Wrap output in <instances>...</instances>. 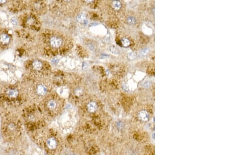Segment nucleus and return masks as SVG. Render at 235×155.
<instances>
[{"instance_id": "9", "label": "nucleus", "mask_w": 235, "mask_h": 155, "mask_svg": "<svg viewBox=\"0 0 235 155\" xmlns=\"http://www.w3.org/2000/svg\"><path fill=\"white\" fill-rule=\"evenodd\" d=\"M43 67V64L42 62L39 60H35L32 63V68L34 70L36 71H39L41 70Z\"/></svg>"}, {"instance_id": "13", "label": "nucleus", "mask_w": 235, "mask_h": 155, "mask_svg": "<svg viewBox=\"0 0 235 155\" xmlns=\"http://www.w3.org/2000/svg\"><path fill=\"white\" fill-rule=\"evenodd\" d=\"M86 20V15L83 13L79 14L78 16L77 17V21L80 22V23H83L85 22V20Z\"/></svg>"}, {"instance_id": "19", "label": "nucleus", "mask_w": 235, "mask_h": 155, "mask_svg": "<svg viewBox=\"0 0 235 155\" xmlns=\"http://www.w3.org/2000/svg\"><path fill=\"white\" fill-rule=\"evenodd\" d=\"M122 88H123V90H125L126 91H129V90H130L129 86L126 83H123V85H122Z\"/></svg>"}, {"instance_id": "5", "label": "nucleus", "mask_w": 235, "mask_h": 155, "mask_svg": "<svg viewBox=\"0 0 235 155\" xmlns=\"http://www.w3.org/2000/svg\"><path fill=\"white\" fill-rule=\"evenodd\" d=\"M43 138H45V148H47L49 150H51V151L56 149L57 146H58V141H57L56 138L52 136H48L47 135H46V136L44 137Z\"/></svg>"}, {"instance_id": "21", "label": "nucleus", "mask_w": 235, "mask_h": 155, "mask_svg": "<svg viewBox=\"0 0 235 155\" xmlns=\"http://www.w3.org/2000/svg\"><path fill=\"white\" fill-rule=\"evenodd\" d=\"M144 86L145 87H148L149 86H150V83L149 82H146L145 83H144Z\"/></svg>"}, {"instance_id": "8", "label": "nucleus", "mask_w": 235, "mask_h": 155, "mask_svg": "<svg viewBox=\"0 0 235 155\" xmlns=\"http://www.w3.org/2000/svg\"><path fill=\"white\" fill-rule=\"evenodd\" d=\"M57 105H58L57 102L55 100L51 99L47 102L46 106H47V108H48V110H49V111H54L56 109Z\"/></svg>"}, {"instance_id": "6", "label": "nucleus", "mask_w": 235, "mask_h": 155, "mask_svg": "<svg viewBox=\"0 0 235 155\" xmlns=\"http://www.w3.org/2000/svg\"><path fill=\"white\" fill-rule=\"evenodd\" d=\"M35 91L38 96L39 97H43L45 96L47 93L48 88L47 87L46 85H45V84H40L37 86L36 88L35 89Z\"/></svg>"}, {"instance_id": "2", "label": "nucleus", "mask_w": 235, "mask_h": 155, "mask_svg": "<svg viewBox=\"0 0 235 155\" xmlns=\"http://www.w3.org/2000/svg\"><path fill=\"white\" fill-rule=\"evenodd\" d=\"M23 96L21 88L13 86L4 88L0 94V106L9 111L20 109L23 103Z\"/></svg>"}, {"instance_id": "10", "label": "nucleus", "mask_w": 235, "mask_h": 155, "mask_svg": "<svg viewBox=\"0 0 235 155\" xmlns=\"http://www.w3.org/2000/svg\"><path fill=\"white\" fill-rule=\"evenodd\" d=\"M139 118L143 121H147L149 118V114L146 111H141L139 114Z\"/></svg>"}, {"instance_id": "4", "label": "nucleus", "mask_w": 235, "mask_h": 155, "mask_svg": "<svg viewBox=\"0 0 235 155\" xmlns=\"http://www.w3.org/2000/svg\"><path fill=\"white\" fill-rule=\"evenodd\" d=\"M11 36L6 31L0 32V48L8 47L11 42Z\"/></svg>"}, {"instance_id": "7", "label": "nucleus", "mask_w": 235, "mask_h": 155, "mask_svg": "<svg viewBox=\"0 0 235 155\" xmlns=\"http://www.w3.org/2000/svg\"><path fill=\"white\" fill-rule=\"evenodd\" d=\"M49 42L51 46L53 48H59L62 45V40L60 38L54 36L51 38Z\"/></svg>"}, {"instance_id": "22", "label": "nucleus", "mask_w": 235, "mask_h": 155, "mask_svg": "<svg viewBox=\"0 0 235 155\" xmlns=\"http://www.w3.org/2000/svg\"><path fill=\"white\" fill-rule=\"evenodd\" d=\"M72 155H74V154H72Z\"/></svg>"}, {"instance_id": "1", "label": "nucleus", "mask_w": 235, "mask_h": 155, "mask_svg": "<svg viewBox=\"0 0 235 155\" xmlns=\"http://www.w3.org/2000/svg\"><path fill=\"white\" fill-rule=\"evenodd\" d=\"M24 125L20 115L14 111H9L1 123L0 133L3 141L9 144L19 141L22 136Z\"/></svg>"}, {"instance_id": "16", "label": "nucleus", "mask_w": 235, "mask_h": 155, "mask_svg": "<svg viewBox=\"0 0 235 155\" xmlns=\"http://www.w3.org/2000/svg\"><path fill=\"white\" fill-rule=\"evenodd\" d=\"M127 22L130 25H134L136 23L137 20H136V19L134 17L130 16V17H129L127 18Z\"/></svg>"}, {"instance_id": "14", "label": "nucleus", "mask_w": 235, "mask_h": 155, "mask_svg": "<svg viewBox=\"0 0 235 155\" xmlns=\"http://www.w3.org/2000/svg\"><path fill=\"white\" fill-rule=\"evenodd\" d=\"M110 51L113 54L115 55H118L120 53V51L117 49V48H115V46H111L109 48Z\"/></svg>"}, {"instance_id": "3", "label": "nucleus", "mask_w": 235, "mask_h": 155, "mask_svg": "<svg viewBox=\"0 0 235 155\" xmlns=\"http://www.w3.org/2000/svg\"><path fill=\"white\" fill-rule=\"evenodd\" d=\"M61 130L65 133H68L73 129L75 124V118L69 113H66L62 115L60 120Z\"/></svg>"}, {"instance_id": "15", "label": "nucleus", "mask_w": 235, "mask_h": 155, "mask_svg": "<svg viewBox=\"0 0 235 155\" xmlns=\"http://www.w3.org/2000/svg\"><path fill=\"white\" fill-rule=\"evenodd\" d=\"M121 43H122V45L124 47H128L130 45V40L129 39H128L127 38H122V39H121Z\"/></svg>"}, {"instance_id": "11", "label": "nucleus", "mask_w": 235, "mask_h": 155, "mask_svg": "<svg viewBox=\"0 0 235 155\" xmlns=\"http://www.w3.org/2000/svg\"><path fill=\"white\" fill-rule=\"evenodd\" d=\"M97 104L95 102H90L87 106L88 110L90 112H93L95 111L97 109Z\"/></svg>"}, {"instance_id": "20", "label": "nucleus", "mask_w": 235, "mask_h": 155, "mask_svg": "<svg viewBox=\"0 0 235 155\" xmlns=\"http://www.w3.org/2000/svg\"><path fill=\"white\" fill-rule=\"evenodd\" d=\"M82 70H84L86 69L87 67H88V63H87V62H83V63H82Z\"/></svg>"}, {"instance_id": "12", "label": "nucleus", "mask_w": 235, "mask_h": 155, "mask_svg": "<svg viewBox=\"0 0 235 155\" xmlns=\"http://www.w3.org/2000/svg\"><path fill=\"white\" fill-rule=\"evenodd\" d=\"M112 7L115 10H119L121 7V3L119 1H114L112 2Z\"/></svg>"}, {"instance_id": "17", "label": "nucleus", "mask_w": 235, "mask_h": 155, "mask_svg": "<svg viewBox=\"0 0 235 155\" xmlns=\"http://www.w3.org/2000/svg\"><path fill=\"white\" fill-rule=\"evenodd\" d=\"M149 52V49L148 48H144L140 52V56H144L148 53Z\"/></svg>"}, {"instance_id": "18", "label": "nucleus", "mask_w": 235, "mask_h": 155, "mask_svg": "<svg viewBox=\"0 0 235 155\" xmlns=\"http://www.w3.org/2000/svg\"><path fill=\"white\" fill-rule=\"evenodd\" d=\"M136 56H137L136 54L133 52H130L128 53V58L130 59H135Z\"/></svg>"}]
</instances>
